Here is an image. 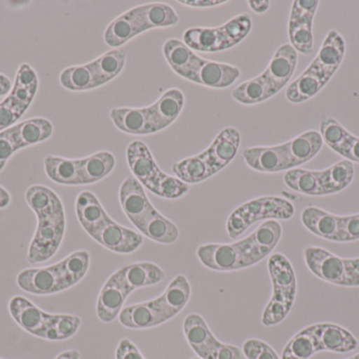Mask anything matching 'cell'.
Listing matches in <instances>:
<instances>
[{
	"mask_svg": "<svg viewBox=\"0 0 359 359\" xmlns=\"http://www.w3.org/2000/svg\"><path fill=\"white\" fill-rule=\"evenodd\" d=\"M320 134L323 141L330 148L332 151L337 152L339 148L343 145L344 141L351 135V133L344 128L343 124L331 117L325 116L320 124Z\"/></svg>",
	"mask_w": 359,
	"mask_h": 359,
	"instance_id": "obj_45",
	"label": "cell"
},
{
	"mask_svg": "<svg viewBox=\"0 0 359 359\" xmlns=\"http://www.w3.org/2000/svg\"><path fill=\"white\" fill-rule=\"evenodd\" d=\"M191 295V286L186 276L178 275L166 287L164 292L157 297L158 303L166 320H170L186 307Z\"/></svg>",
	"mask_w": 359,
	"mask_h": 359,
	"instance_id": "obj_26",
	"label": "cell"
},
{
	"mask_svg": "<svg viewBox=\"0 0 359 359\" xmlns=\"http://www.w3.org/2000/svg\"><path fill=\"white\" fill-rule=\"evenodd\" d=\"M359 240V213L339 217V242Z\"/></svg>",
	"mask_w": 359,
	"mask_h": 359,
	"instance_id": "obj_50",
	"label": "cell"
},
{
	"mask_svg": "<svg viewBox=\"0 0 359 359\" xmlns=\"http://www.w3.org/2000/svg\"><path fill=\"white\" fill-rule=\"evenodd\" d=\"M245 164L262 173H278L292 169L286 143L270 147L247 148L242 152Z\"/></svg>",
	"mask_w": 359,
	"mask_h": 359,
	"instance_id": "obj_14",
	"label": "cell"
},
{
	"mask_svg": "<svg viewBox=\"0 0 359 359\" xmlns=\"http://www.w3.org/2000/svg\"><path fill=\"white\" fill-rule=\"evenodd\" d=\"M143 15L149 30L174 27L179 23L178 14L172 6L161 2L142 4Z\"/></svg>",
	"mask_w": 359,
	"mask_h": 359,
	"instance_id": "obj_43",
	"label": "cell"
},
{
	"mask_svg": "<svg viewBox=\"0 0 359 359\" xmlns=\"http://www.w3.org/2000/svg\"><path fill=\"white\" fill-rule=\"evenodd\" d=\"M149 31L143 15V6L126 11L114 19L104 31V42L109 48H120L136 36Z\"/></svg>",
	"mask_w": 359,
	"mask_h": 359,
	"instance_id": "obj_11",
	"label": "cell"
},
{
	"mask_svg": "<svg viewBox=\"0 0 359 359\" xmlns=\"http://www.w3.org/2000/svg\"><path fill=\"white\" fill-rule=\"evenodd\" d=\"M314 334L320 351L348 353L358 348L356 337L344 327L331 322L313 325Z\"/></svg>",
	"mask_w": 359,
	"mask_h": 359,
	"instance_id": "obj_21",
	"label": "cell"
},
{
	"mask_svg": "<svg viewBox=\"0 0 359 359\" xmlns=\"http://www.w3.org/2000/svg\"><path fill=\"white\" fill-rule=\"evenodd\" d=\"M75 209L80 225L93 240L111 221L98 197L90 191L78 194Z\"/></svg>",
	"mask_w": 359,
	"mask_h": 359,
	"instance_id": "obj_18",
	"label": "cell"
},
{
	"mask_svg": "<svg viewBox=\"0 0 359 359\" xmlns=\"http://www.w3.org/2000/svg\"><path fill=\"white\" fill-rule=\"evenodd\" d=\"M98 244L118 254L136 252L143 244V236L111 219L95 237Z\"/></svg>",
	"mask_w": 359,
	"mask_h": 359,
	"instance_id": "obj_19",
	"label": "cell"
},
{
	"mask_svg": "<svg viewBox=\"0 0 359 359\" xmlns=\"http://www.w3.org/2000/svg\"><path fill=\"white\" fill-rule=\"evenodd\" d=\"M355 176L353 162L343 159L325 170H320L323 194L332 195L349 187Z\"/></svg>",
	"mask_w": 359,
	"mask_h": 359,
	"instance_id": "obj_33",
	"label": "cell"
},
{
	"mask_svg": "<svg viewBox=\"0 0 359 359\" xmlns=\"http://www.w3.org/2000/svg\"><path fill=\"white\" fill-rule=\"evenodd\" d=\"M59 81L63 88L75 92L95 89L94 78L88 63L63 70L59 76Z\"/></svg>",
	"mask_w": 359,
	"mask_h": 359,
	"instance_id": "obj_42",
	"label": "cell"
},
{
	"mask_svg": "<svg viewBox=\"0 0 359 359\" xmlns=\"http://www.w3.org/2000/svg\"><path fill=\"white\" fill-rule=\"evenodd\" d=\"M55 359H80V353L77 350H67L59 354Z\"/></svg>",
	"mask_w": 359,
	"mask_h": 359,
	"instance_id": "obj_59",
	"label": "cell"
},
{
	"mask_svg": "<svg viewBox=\"0 0 359 359\" xmlns=\"http://www.w3.org/2000/svg\"><path fill=\"white\" fill-rule=\"evenodd\" d=\"M284 181L287 187L297 193L308 196H324L320 171L291 169L285 174Z\"/></svg>",
	"mask_w": 359,
	"mask_h": 359,
	"instance_id": "obj_37",
	"label": "cell"
},
{
	"mask_svg": "<svg viewBox=\"0 0 359 359\" xmlns=\"http://www.w3.org/2000/svg\"><path fill=\"white\" fill-rule=\"evenodd\" d=\"M179 4H184L190 8H212V6H219L222 4H227V0H181Z\"/></svg>",
	"mask_w": 359,
	"mask_h": 359,
	"instance_id": "obj_55",
	"label": "cell"
},
{
	"mask_svg": "<svg viewBox=\"0 0 359 359\" xmlns=\"http://www.w3.org/2000/svg\"><path fill=\"white\" fill-rule=\"evenodd\" d=\"M249 8L257 14H264L269 10L270 1L268 0H249Z\"/></svg>",
	"mask_w": 359,
	"mask_h": 359,
	"instance_id": "obj_56",
	"label": "cell"
},
{
	"mask_svg": "<svg viewBox=\"0 0 359 359\" xmlns=\"http://www.w3.org/2000/svg\"><path fill=\"white\" fill-rule=\"evenodd\" d=\"M328 84L318 72L308 67L286 90L287 100L292 103H302L313 98Z\"/></svg>",
	"mask_w": 359,
	"mask_h": 359,
	"instance_id": "obj_30",
	"label": "cell"
},
{
	"mask_svg": "<svg viewBox=\"0 0 359 359\" xmlns=\"http://www.w3.org/2000/svg\"><path fill=\"white\" fill-rule=\"evenodd\" d=\"M126 56L128 55L124 48H111L98 58L88 63L94 78L95 89L115 79L123 71Z\"/></svg>",
	"mask_w": 359,
	"mask_h": 359,
	"instance_id": "obj_25",
	"label": "cell"
},
{
	"mask_svg": "<svg viewBox=\"0 0 359 359\" xmlns=\"http://www.w3.org/2000/svg\"><path fill=\"white\" fill-rule=\"evenodd\" d=\"M185 105V95L180 89L166 91L157 101L149 105L154 134L174 124Z\"/></svg>",
	"mask_w": 359,
	"mask_h": 359,
	"instance_id": "obj_20",
	"label": "cell"
},
{
	"mask_svg": "<svg viewBox=\"0 0 359 359\" xmlns=\"http://www.w3.org/2000/svg\"><path fill=\"white\" fill-rule=\"evenodd\" d=\"M346 271H347V287H359V257L345 259Z\"/></svg>",
	"mask_w": 359,
	"mask_h": 359,
	"instance_id": "obj_54",
	"label": "cell"
},
{
	"mask_svg": "<svg viewBox=\"0 0 359 359\" xmlns=\"http://www.w3.org/2000/svg\"><path fill=\"white\" fill-rule=\"evenodd\" d=\"M25 200L37 216V228L27 250L29 263L50 261L62 244L67 221L60 197L46 185H32Z\"/></svg>",
	"mask_w": 359,
	"mask_h": 359,
	"instance_id": "obj_1",
	"label": "cell"
},
{
	"mask_svg": "<svg viewBox=\"0 0 359 359\" xmlns=\"http://www.w3.org/2000/svg\"><path fill=\"white\" fill-rule=\"evenodd\" d=\"M11 89H12V82H11L10 78L0 73V97L8 94Z\"/></svg>",
	"mask_w": 359,
	"mask_h": 359,
	"instance_id": "obj_57",
	"label": "cell"
},
{
	"mask_svg": "<svg viewBox=\"0 0 359 359\" xmlns=\"http://www.w3.org/2000/svg\"><path fill=\"white\" fill-rule=\"evenodd\" d=\"M116 359H145L140 350L130 339H122L116 350Z\"/></svg>",
	"mask_w": 359,
	"mask_h": 359,
	"instance_id": "obj_53",
	"label": "cell"
},
{
	"mask_svg": "<svg viewBox=\"0 0 359 359\" xmlns=\"http://www.w3.org/2000/svg\"><path fill=\"white\" fill-rule=\"evenodd\" d=\"M39 80L29 63H21L8 96L0 103V132L11 128L25 115L37 94Z\"/></svg>",
	"mask_w": 359,
	"mask_h": 359,
	"instance_id": "obj_4",
	"label": "cell"
},
{
	"mask_svg": "<svg viewBox=\"0 0 359 359\" xmlns=\"http://www.w3.org/2000/svg\"><path fill=\"white\" fill-rule=\"evenodd\" d=\"M126 160L135 178L151 191L163 174L149 148L143 141H134L126 149Z\"/></svg>",
	"mask_w": 359,
	"mask_h": 359,
	"instance_id": "obj_13",
	"label": "cell"
},
{
	"mask_svg": "<svg viewBox=\"0 0 359 359\" xmlns=\"http://www.w3.org/2000/svg\"><path fill=\"white\" fill-rule=\"evenodd\" d=\"M183 42L198 52H219V36L217 27H191L183 34Z\"/></svg>",
	"mask_w": 359,
	"mask_h": 359,
	"instance_id": "obj_41",
	"label": "cell"
},
{
	"mask_svg": "<svg viewBox=\"0 0 359 359\" xmlns=\"http://www.w3.org/2000/svg\"><path fill=\"white\" fill-rule=\"evenodd\" d=\"M163 55L166 63L177 75L196 84L204 58L177 38H170L164 42Z\"/></svg>",
	"mask_w": 359,
	"mask_h": 359,
	"instance_id": "obj_15",
	"label": "cell"
},
{
	"mask_svg": "<svg viewBox=\"0 0 359 359\" xmlns=\"http://www.w3.org/2000/svg\"><path fill=\"white\" fill-rule=\"evenodd\" d=\"M294 206L278 196H262L241 204L228 217V236L236 240L259 221H287L294 215Z\"/></svg>",
	"mask_w": 359,
	"mask_h": 359,
	"instance_id": "obj_3",
	"label": "cell"
},
{
	"mask_svg": "<svg viewBox=\"0 0 359 359\" xmlns=\"http://www.w3.org/2000/svg\"><path fill=\"white\" fill-rule=\"evenodd\" d=\"M268 272L272 282V295L262 316L265 327L276 326L288 316L297 293V275L290 261L280 253L268 259Z\"/></svg>",
	"mask_w": 359,
	"mask_h": 359,
	"instance_id": "obj_2",
	"label": "cell"
},
{
	"mask_svg": "<svg viewBox=\"0 0 359 359\" xmlns=\"http://www.w3.org/2000/svg\"><path fill=\"white\" fill-rule=\"evenodd\" d=\"M8 307L13 320L29 334L46 341H58V314L46 313L23 296L12 297Z\"/></svg>",
	"mask_w": 359,
	"mask_h": 359,
	"instance_id": "obj_6",
	"label": "cell"
},
{
	"mask_svg": "<svg viewBox=\"0 0 359 359\" xmlns=\"http://www.w3.org/2000/svg\"><path fill=\"white\" fill-rule=\"evenodd\" d=\"M313 22L310 21H289L288 35L290 44L297 53L310 55L313 52Z\"/></svg>",
	"mask_w": 359,
	"mask_h": 359,
	"instance_id": "obj_44",
	"label": "cell"
},
{
	"mask_svg": "<svg viewBox=\"0 0 359 359\" xmlns=\"http://www.w3.org/2000/svg\"><path fill=\"white\" fill-rule=\"evenodd\" d=\"M132 293L133 291L124 282L123 278L118 270L115 273L111 274L99 293L96 306L97 316L99 320L109 324L119 318L126 299Z\"/></svg>",
	"mask_w": 359,
	"mask_h": 359,
	"instance_id": "obj_10",
	"label": "cell"
},
{
	"mask_svg": "<svg viewBox=\"0 0 359 359\" xmlns=\"http://www.w3.org/2000/svg\"><path fill=\"white\" fill-rule=\"evenodd\" d=\"M119 200L124 214L138 230L156 210L147 197L144 187L134 176L126 177L121 183Z\"/></svg>",
	"mask_w": 359,
	"mask_h": 359,
	"instance_id": "obj_9",
	"label": "cell"
},
{
	"mask_svg": "<svg viewBox=\"0 0 359 359\" xmlns=\"http://www.w3.org/2000/svg\"><path fill=\"white\" fill-rule=\"evenodd\" d=\"M139 232L149 240L163 244H174L180 235L176 223L163 216L157 209L143 223Z\"/></svg>",
	"mask_w": 359,
	"mask_h": 359,
	"instance_id": "obj_35",
	"label": "cell"
},
{
	"mask_svg": "<svg viewBox=\"0 0 359 359\" xmlns=\"http://www.w3.org/2000/svg\"><path fill=\"white\" fill-rule=\"evenodd\" d=\"M241 70L228 63L205 59L196 84L211 89H227L240 78Z\"/></svg>",
	"mask_w": 359,
	"mask_h": 359,
	"instance_id": "obj_27",
	"label": "cell"
},
{
	"mask_svg": "<svg viewBox=\"0 0 359 359\" xmlns=\"http://www.w3.org/2000/svg\"><path fill=\"white\" fill-rule=\"evenodd\" d=\"M345 54V39L339 32L330 30L309 67L329 82L343 63Z\"/></svg>",
	"mask_w": 359,
	"mask_h": 359,
	"instance_id": "obj_16",
	"label": "cell"
},
{
	"mask_svg": "<svg viewBox=\"0 0 359 359\" xmlns=\"http://www.w3.org/2000/svg\"><path fill=\"white\" fill-rule=\"evenodd\" d=\"M120 324L128 329L154 328L164 324L159 314L155 311L151 301L123 308L119 315Z\"/></svg>",
	"mask_w": 359,
	"mask_h": 359,
	"instance_id": "obj_34",
	"label": "cell"
},
{
	"mask_svg": "<svg viewBox=\"0 0 359 359\" xmlns=\"http://www.w3.org/2000/svg\"><path fill=\"white\" fill-rule=\"evenodd\" d=\"M116 167V157L109 151H100L80 159L82 185H92L109 176Z\"/></svg>",
	"mask_w": 359,
	"mask_h": 359,
	"instance_id": "obj_32",
	"label": "cell"
},
{
	"mask_svg": "<svg viewBox=\"0 0 359 359\" xmlns=\"http://www.w3.org/2000/svg\"><path fill=\"white\" fill-rule=\"evenodd\" d=\"M339 217L316 206H307L301 214L304 227L314 235L339 242Z\"/></svg>",
	"mask_w": 359,
	"mask_h": 359,
	"instance_id": "obj_24",
	"label": "cell"
},
{
	"mask_svg": "<svg viewBox=\"0 0 359 359\" xmlns=\"http://www.w3.org/2000/svg\"><path fill=\"white\" fill-rule=\"evenodd\" d=\"M15 152L17 151L13 145L8 131L4 130L0 132V172L4 170L6 162L12 157Z\"/></svg>",
	"mask_w": 359,
	"mask_h": 359,
	"instance_id": "obj_52",
	"label": "cell"
},
{
	"mask_svg": "<svg viewBox=\"0 0 359 359\" xmlns=\"http://www.w3.org/2000/svg\"><path fill=\"white\" fill-rule=\"evenodd\" d=\"M276 95L264 76L259 75L238 84L231 92L232 98L242 105H257Z\"/></svg>",
	"mask_w": 359,
	"mask_h": 359,
	"instance_id": "obj_36",
	"label": "cell"
},
{
	"mask_svg": "<svg viewBox=\"0 0 359 359\" xmlns=\"http://www.w3.org/2000/svg\"><path fill=\"white\" fill-rule=\"evenodd\" d=\"M43 164L46 175L54 183L62 185H82L80 159L48 155Z\"/></svg>",
	"mask_w": 359,
	"mask_h": 359,
	"instance_id": "obj_31",
	"label": "cell"
},
{
	"mask_svg": "<svg viewBox=\"0 0 359 359\" xmlns=\"http://www.w3.org/2000/svg\"><path fill=\"white\" fill-rule=\"evenodd\" d=\"M241 133L233 126H227L219 131L211 145L202 152L211 175H215L228 166L238 154L240 149Z\"/></svg>",
	"mask_w": 359,
	"mask_h": 359,
	"instance_id": "obj_12",
	"label": "cell"
},
{
	"mask_svg": "<svg viewBox=\"0 0 359 359\" xmlns=\"http://www.w3.org/2000/svg\"><path fill=\"white\" fill-rule=\"evenodd\" d=\"M347 359H359V353L356 354V355L352 356V358Z\"/></svg>",
	"mask_w": 359,
	"mask_h": 359,
	"instance_id": "obj_60",
	"label": "cell"
},
{
	"mask_svg": "<svg viewBox=\"0 0 359 359\" xmlns=\"http://www.w3.org/2000/svg\"><path fill=\"white\" fill-rule=\"evenodd\" d=\"M118 271L133 292L137 289L155 286L166 278L165 271L161 267L149 261L130 263Z\"/></svg>",
	"mask_w": 359,
	"mask_h": 359,
	"instance_id": "obj_29",
	"label": "cell"
},
{
	"mask_svg": "<svg viewBox=\"0 0 359 359\" xmlns=\"http://www.w3.org/2000/svg\"><path fill=\"white\" fill-rule=\"evenodd\" d=\"M306 266L313 275L335 286L347 287L345 259L320 247H307L304 251Z\"/></svg>",
	"mask_w": 359,
	"mask_h": 359,
	"instance_id": "obj_8",
	"label": "cell"
},
{
	"mask_svg": "<svg viewBox=\"0 0 359 359\" xmlns=\"http://www.w3.org/2000/svg\"><path fill=\"white\" fill-rule=\"evenodd\" d=\"M243 354L247 359H280L265 341L251 339L243 345Z\"/></svg>",
	"mask_w": 359,
	"mask_h": 359,
	"instance_id": "obj_48",
	"label": "cell"
},
{
	"mask_svg": "<svg viewBox=\"0 0 359 359\" xmlns=\"http://www.w3.org/2000/svg\"><path fill=\"white\" fill-rule=\"evenodd\" d=\"M172 172L180 181L187 185L202 183L212 176L206 160L201 153L177 162L172 166Z\"/></svg>",
	"mask_w": 359,
	"mask_h": 359,
	"instance_id": "obj_40",
	"label": "cell"
},
{
	"mask_svg": "<svg viewBox=\"0 0 359 359\" xmlns=\"http://www.w3.org/2000/svg\"><path fill=\"white\" fill-rule=\"evenodd\" d=\"M299 54L289 44H282L274 53L269 65L262 73L276 95L288 84L294 74Z\"/></svg>",
	"mask_w": 359,
	"mask_h": 359,
	"instance_id": "obj_17",
	"label": "cell"
},
{
	"mask_svg": "<svg viewBox=\"0 0 359 359\" xmlns=\"http://www.w3.org/2000/svg\"><path fill=\"white\" fill-rule=\"evenodd\" d=\"M335 153L351 162L359 164V137L353 134L350 135Z\"/></svg>",
	"mask_w": 359,
	"mask_h": 359,
	"instance_id": "obj_51",
	"label": "cell"
},
{
	"mask_svg": "<svg viewBox=\"0 0 359 359\" xmlns=\"http://www.w3.org/2000/svg\"><path fill=\"white\" fill-rule=\"evenodd\" d=\"M252 29V19L248 14H240L217 27L219 51L233 48L245 39Z\"/></svg>",
	"mask_w": 359,
	"mask_h": 359,
	"instance_id": "obj_38",
	"label": "cell"
},
{
	"mask_svg": "<svg viewBox=\"0 0 359 359\" xmlns=\"http://www.w3.org/2000/svg\"><path fill=\"white\" fill-rule=\"evenodd\" d=\"M11 204V195L4 187L0 185V209H6Z\"/></svg>",
	"mask_w": 359,
	"mask_h": 359,
	"instance_id": "obj_58",
	"label": "cell"
},
{
	"mask_svg": "<svg viewBox=\"0 0 359 359\" xmlns=\"http://www.w3.org/2000/svg\"><path fill=\"white\" fill-rule=\"evenodd\" d=\"M323 145L324 141L322 136L316 130L306 131L303 134L287 141V151L292 169L313 159L320 153Z\"/></svg>",
	"mask_w": 359,
	"mask_h": 359,
	"instance_id": "obj_28",
	"label": "cell"
},
{
	"mask_svg": "<svg viewBox=\"0 0 359 359\" xmlns=\"http://www.w3.org/2000/svg\"><path fill=\"white\" fill-rule=\"evenodd\" d=\"M320 1L318 0H295L291 6L289 21H310L313 22Z\"/></svg>",
	"mask_w": 359,
	"mask_h": 359,
	"instance_id": "obj_49",
	"label": "cell"
},
{
	"mask_svg": "<svg viewBox=\"0 0 359 359\" xmlns=\"http://www.w3.org/2000/svg\"><path fill=\"white\" fill-rule=\"evenodd\" d=\"M188 191H189V185L187 183L180 181L178 177L170 176L163 173L151 192L165 200H178L187 194Z\"/></svg>",
	"mask_w": 359,
	"mask_h": 359,
	"instance_id": "obj_47",
	"label": "cell"
},
{
	"mask_svg": "<svg viewBox=\"0 0 359 359\" xmlns=\"http://www.w3.org/2000/svg\"><path fill=\"white\" fill-rule=\"evenodd\" d=\"M184 335L194 353L201 359H243V353L233 345L221 343L211 333L208 325L200 314L186 316Z\"/></svg>",
	"mask_w": 359,
	"mask_h": 359,
	"instance_id": "obj_5",
	"label": "cell"
},
{
	"mask_svg": "<svg viewBox=\"0 0 359 359\" xmlns=\"http://www.w3.org/2000/svg\"><path fill=\"white\" fill-rule=\"evenodd\" d=\"M62 263L69 282L74 287L80 280H83L84 276L88 273L90 265V255L88 251H76L63 259Z\"/></svg>",
	"mask_w": 359,
	"mask_h": 359,
	"instance_id": "obj_46",
	"label": "cell"
},
{
	"mask_svg": "<svg viewBox=\"0 0 359 359\" xmlns=\"http://www.w3.org/2000/svg\"><path fill=\"white\" fill-rule=\"evenodd\" d=\"M191 359H201V358H191Z\"/></svg>",
	"mask_w": 359,
	"mask_h": 359,
	"instance_id": "obj_61",
	"label": "cell"
},
{
	"mask_svg": "<svg viewBox=\"0 0 359 359\" xmlns=\"http://www.w3.org/2000/svg\"><path fill=\"white\" fill-rule=\"evenodd\" d=\"M16 151L48 141L54 132L52 122L46 118H29L6 129Z\"/></svg>",
	"mask_w": 359,
	"mask_h": 359,
	"instance_id": "obj_22",
	"label": "cell"
},
{
	"mask_svg": "<svg viewBox=\"0 0 359 359\" xmlns=\"http://www.w3.org/2000/svg\"><path fill=\"white\" fill-rule=\"evenodd\" d=\"M320 351L314 334L313 325L299 331L289 341L282 353V359H309Z\"/></svg>",
	"mask_w": 359,
	"mask_h": 359,
	"instance_id": "obj_39",
	"label": "cell"
},
{
	"mask_svg": "<svg viewBox=\"0 0 359 359\" xmlns=\"http://www.w3.org/2000/svg\"><path fill=\"white\" fill-rule=\"evenodd\" d=\"M0 359H2V358H0Z\"/></svg>",
	"mask_w": 359,
	"mask_h": 359,
	"instance_id": "obj_62",
	"label": "cell"
},
{
	"mask_svg": "<svg viewBox=\"0 0 359 359\" xmlns=\"http://www.w3.org/2000/svg\"><path fill=\"white\" fill-rule=\"evenodd\" d=\"M17 286L34 295H50L72 288L62 261L43 268L22 270L17 275Z\"/></svg>",
	"mask_w": 359,
	"mask_h": 359,
	"instance_id": "obj_7",
	"label": "cell"
},
{
	"mask_svg": "<svg viewBox=\"0 0 359 359\" xmlns=\"http://www.w3.org/2000/svg\"><path fill=\"white\" fill-rule=\"evenodd\" d=\"M114 126L130 135L154 134L149 107H114L109 112Z\"/></svg>",
	"mask_w": 359,
	"mask_h": 359,
	"instance_id": "obj_23",
	"label": "cell"
}]
</instances>
